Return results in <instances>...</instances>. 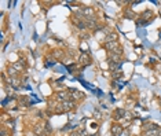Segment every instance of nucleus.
Returning a JSON list of instances; mask_svg holds the SVG:
<instances>
[{
    "label": "nucleus",
    "mask_w": 161,
    "mask_h": 136,
    "mask_svg": "<svg viewBox=\"0 0 161 136\" xmlns=\"http://www.w3.org/2000/svg\"><path fill=\"white\" fill-rule=\"evenodd\" d=\"M13 67H14L17 72H22L24 69H25V65L24 63H21V62H17V63H14L13 65Z\"/></svg>",
    "instance_id": "13"
},
{
    "label": "nucleus",
    "mask_w": 161,
    "mask_h": 136,
    "mask_svg": "<svg viewBox=\"0 0 161 136\" xmlns=\"http://www.w3.org/2000/svg\"><path fill=\"white\" fill-rule=\"evenodd\" d=\"M79 62H80L81 66H90L92 63V59L88 54H81L80 58H79Z\"/></svg>",
    "instance_id": "4"
},
{
    "label": "nucleus",
    "mask_w": 161,
    "mask_h": 136,
    "mask_svg": "<svg viewBox=\"0 0 161 136\" xmlns=\"http://www.w3.org/2000/svg\"><path fill=\"white\" fill-rule=\"evenodd\" d=\"M87 136H90V135H87Z\"/></svg>",
    "instance_id": "18"
},
{
    "label": "nucleus",
    "mask_w": 161,
    "mask_h": 136,
    "mask_svg": "<svg viewBox=\"0 0 161 136\" xmlns=\"http://www.w3.org/2000/svg\"><path fill=\"white\" fill-rule=\"evenodd\" d=\"M62 54H64V52H62V51H57V52H55V56H61Z\"/></svg>",
    "instance_id": "17"
},
{
    "label": "nucleus",
    "mask_w": 161,
    "mask_h": 136,
    "mask_svg": "<svg viewBox=\"0 0 161 136\" xmlns=\"http://www.w3.org/2000/svg\"><path fill=\"white\" fill-rule=\"evenodd\" d=\"M69 136H81V133H80V131H73V132H70Z\"/></svg>",
    "instance_id": "16"
},
{
    "label": "nucleus",
    "mask_w": 161,
    "mask_h": 136,
    "mask_svg": "<svg viewBox=\"0 0 161 136\" xmlns=\"http://www.w3.org/2000/svg\"><path fill=\"white\" fill-rule=\"evenodd\" d=\"M7 73H9V76H10V78H13V77H17V74H18V72L14 69V67H9L7 69Z\"/></svg>",
    "instance_id": "14"
},
{
    "label": "nucleus",
    "mask_w": 161,
    "mask_h": 136,
    "mask_svg": "<svg viewBox=\"0 0 161 136\" xmlns=\"http://www.w3.org/2000/svg\"><path fill=\"white\" fill-rule=\"evenodd\" d=\"M110 132H112V136H120L121 135V132H123V127L121 125H119V124H114L113 127H112Z\"/></svg>",
    "instance_id": "8"
},
{
    "label": "nucleus",
    "mask_w": 161,
    "mask_h": 136,
    "mask_svg": "<svg viewBox=\"0 0 161 136\" xmlns=\"http://www.w3.org/2000/svg\"><path fill=\"white\" fill-rule=\"evenodd\" d=\"M108 58H109V62H113V63H119L120 65V62H121V55H120V54L109 52Z\"/></svg>",
    "instance_id": "5"
},
{
    "label": "nucleus",
    "mask_w": 161,
    "mask_h": 136,
    "mask_svg": "<svg viewBox=\"0 0 161 136\" xmlns=\"http://www.w3.org/2000/svg\"><path fill=\"white\" fill-rule=\"evenodd\" d=\"M86 23H87V28L88 29H97L98 28L97 21H86Z\"/></svg>",
    "instance_id": "12"
},
{
    "label": "nucleus",
    "mask_w": 161,
    "mask_h": 136,
    "mask_svg": "<svg viewBox=\"0 0 161 136\" xmlns=\"http://www.w3.org/2000/svg\"><path fill=\"white\" fill-rule=\"evenodd\" d=\"M112 77H113L114 80H119V78L123 77V72H120V70H114V72H112Z\"/></svg>",
    "instance_id": "15"
},
{
    "label": "nucleus",
    "mask_w": 161,
    "mask_h": 136,
    "mask_svg": "<svg viewBox=\"0 0 161 136\" xmlns=\"http://www.w3.org/2000/svg\"><path fill=\"white\" fill-rule=\"evenodd\" d=\"M57 99L59 100V102H66V100H72V96H70V94H69V91H59L58 94H57Z\"/></svg>",
    "instance_id": "2"
},
{
    "label": "nucleus",
    "mask_w": 161,
    "mask_h": 136,
    "mask_svg": "<svg viewBox=\"0 0 161 136\" xmlns=\"http://www.w3.org/2000/svg\"><path fill=\"white\" fill-rule=\"evenodd\" d=\"M117 39H119V34L116 33V32H112V33H108L105 36V41H117Z\"/></svg>",
    "instance_id": "10"
},
{
    "label": "nucleus",
    "mask_w": 161,
    "mask_h": 136,
    "mask_svg": "<svg viewBox=\"0 0 161 136\" xmlns=\"http://www.w3.org/2000/svg\"><path fill=\"white\" fill-rule=\"evenodd\" d=\"M103 47H105L109 52L120 54V55L123 54L121 48H120V45H119V41H108V43H105V44H103Z\"/></svg>",
    "instance_id": "1"
},
{
    "label": "nucleus",
    "mask_w": 161,
    "mask_h": 136,
    "mask_svg": "<svg viewBox=\"0 0 161 136\" xmlns=\"http://www.w3.org/2000/svg\"><path fill=\"white\" fill-rule=\"evenodd\" d=\"M76 107V102L75 100H66V102L61 103V111H70Z\"/></svg>",
    "instance_id": "3"
},
{
    "label": "nucleus",
    "mask_w": 161,
    "mask_h": 136,
    "mask_svg": "<svg viewBox=\"0 0 161 136\" xmlns=\"http://www.w3.org/2000/svg\"><path fill=\"white\" fill-rule=\"evenodd\" d=\"M113 114H114V118H116V120H121V118H124V117H125L127 111H125L124 109H117Z\"/></svg>",
    "instance_id": "11"
},
{
    "label": "nucleus",
    "mask_w": 161,
    "mask_h": 136,
    "mask_svg": "<svg viewBox=\"0 0 161 136\" xmlns=\"http://www.w3.org/2000/svg\"><path fill=\"white\" fill-rule=\"evenodd\" d=\"M68 91H69V92H72V94H70V96H72V100H76V99H83V98H84V95L81 94L80 91L75 89V88H69Z\"/></svg>",
    "instance_id": "6"
},
{
    "label": "nucleus",
    "mask_w": 161,
    "mask_h": 136,
    "mask_svg": "<svg viewBox=\"0 0 161 136\" xmlns=\"http://www.w3.org/2000/svg\"><path fill=\"white\" fill-rule=\"evenodd\" d=\"M160 136H161V135H160Z\"/></svg>",
    "instance_id": "19"
},
{
    "label": "nucleus",
    "mask_w": 161,
    "mask_h": 136,
    "mask_svg": "<svg viewBox=\"0 0 161 136\" xmlns=\"http://www.w3.org/2000/svg\"><path fill=\"white\" fill-rule=\"evenodd\" d=\"M9 83H10V85H11L13 88H15V89H18V88L21 87V80H20L18 77H13V78H10Z\"/></svg>",
    "instance_id": "9"
},
{
    "label": "nucleus",
    "mask_w": 161,
    "mask_h": 136,
    "mask_svg": "<svg viewBox=\"0 0 161 136\" xmlns=\"http://www.w3.org/2000/svg\"><path fill=\"white\" fill-rule=\"evenodd\" d=\"M141 17H142V18H143V21H142V22H141V23H143V25H145V23H147V22H149V21H150V20H152V18H153V17H154V15H153V13H152V11H150V10H146V11H145V13H143V14H142V15H141Z\"/></svg>",
    "instance_id": "7"
}]
</instances>
